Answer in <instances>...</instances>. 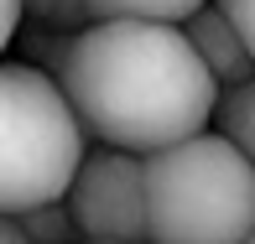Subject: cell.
<instances>
[{"instance_id": "cell-1", "label": "cell", "mask_w": 255, "mask_h": 244, "mask_svg": "<svg viewBox=\"0 0 255 244\" xmlns=\"http://www.w3.org/2000/svg\"><path fill=\"white\" fill-rule=\"evenodd\" d=\"M57 83L99 146L141 156L208 130L224 94L188 31L172 21H89Z\"/></svg>"}, {"instance_id": "cell-2", "label": "cell", "mask_w": 255, "mask_h": 244, "mask_svg": "<svg viewBox=\"0 0 255 244\" xmlns=\"http://www.w3.org/2000/svg\"><path fill=\"white\" fill-rule=\"evenodd\" d=\"M146 224L156 244L255 239V161L224 130H198L146 151Z\"/></svg>"}, {"instance_id": "cell-3", "label": "cell", "mask_w": 255, "mask_h": 244, "mask_svg": "<svg viewBox=\"0 0 255 244\" xmlns=\"http://www.w3.org/2000/svg\"><path fill=\"white\" fill-rule=\"evenodd\" d=\"M84 120L63 83L31 63H0V208L26 213L68 192L84 161Z\"/></svg>"}, {"instance_id": "cell-4", "label": "cell", "mask_w": 255, "mask_h": 244, "mask_svg": "<svg viewBox=\"0 0 255 244\" xmlns=\"http://www.w3.org/2000/svg\"><path fill=\"white\" fill-rule=\"evenodd\" d=\"M68 213L78 224V239L99 244H135L151 239L146 224V166L141 151L125 146H99L78 161L73 182H68Z\"/></svg>"}, {"instance_id": "cell-5", "label": "cell", "mask_w": 255, "mask_h": 244, "mask_svg": "<svg viewBox=\"0 0 255 244\" xmlns=\"http://www.w3.org/2000/svg\"><path fill=\"white\" fill-rule=\"evenodd\" d=\"M182 31H188V42L208 63V73L219 78V88H235V83H245L255 73V57L245 47V37L235 31V21H229L219 5H198L188 21H182Z\"/></svg>"}, {"instance_id": "cell-6", "label": "cell", "mask_w": 255, "mask_h": 244, "mask_svg": "<svg viewBox=\"0 0 255 244\" xmlns=\"http://www.w3.org/2000/svg\"><path fill=\"white\" fill-rule=\"evenodd\" d=\"M214 120H219V130H224L229 141H235V146L255 161V73L245 78V83H235V88H224V94H219Z\"/></svg>"}, {"instance_id": "cell-7", "label": "cell", "mask_w": 255, "mask_h": 244, "mask_svg": "<svg viewBox=\"0 0 255 244\" xmlns=\"http://www.w3.org/2000/svg\"><path fill=\"white\" fill-rule=\"evenodd\" d=\"M198 5L208 0H89L94 21H172V26H182Z\"/></svg>"}, {"instance_id": "cell-8", "label": "cell", "mask_w": 255, "mask_h": 244, "mask_svg": "<svg viewBox=\"0 0 255 244\" xmlns=\"http://www.w3.org/2000/svg\"><path fill=\"white\" fill-rule=\"evenodd\" d=\"M21 224H26V239H37V244H42V239H73V234H78L73 213H68V197H52V203L26 208Z\"/></svg>"}, {"instance_id": "cell-9", "label": "cell", "mask_w": 255, "mask_h": 244, "mask_svg": "<svg viewBox=\"0 0 255 244\" xmlns=\"http://www.w3.org/2000/svg\"><path fill=\"white\" fill-rule=\"evenodd\" d=\"M26 21L31 26H63V31H84L94 21L89 0H26Z\"/></svg>"}, {"instance_id": "cell-10", "label": "cell", "mask_w": 255, "mask_h": 244, "mask_svg": "<svg viewBox=\"0 0 255 244\" xmlns=\"http://www.w3.org/2000/svg\"><path fill=\"white\" fill-rule=\"evenodd\" d=\"M214 5L235 21V31L245 37V47H250V57H255V0H214Z\"/></svg>"}, {"instance_id": "cell-11", "label": "cell", "mask_w": 255, "mask_h": 244, "mask_svg": "<svg viewBox=\"0 0 255 244\" xmlns=\"http://www.w3.org/2000/svg\"><path fill=\"white\" fill-rule=\"evenodd\" d=\"M21 21H26V0H0V52L16 42Z\"/></svg>"}, {"instance_id": "cell-12", "label": "cell", "mask_w": 255, "mask_h": 244, "mask_svg": "<svg viewBox=\"0 0 255 244\" xmlns=\"http://www.w3.org/2000/svg\"><path fill=\"white\" fill-rule=\"evenodd\" d=\"M21 239H26L21 213H5V208H0V244H21Z\"/></svg>"}]
</instances>
